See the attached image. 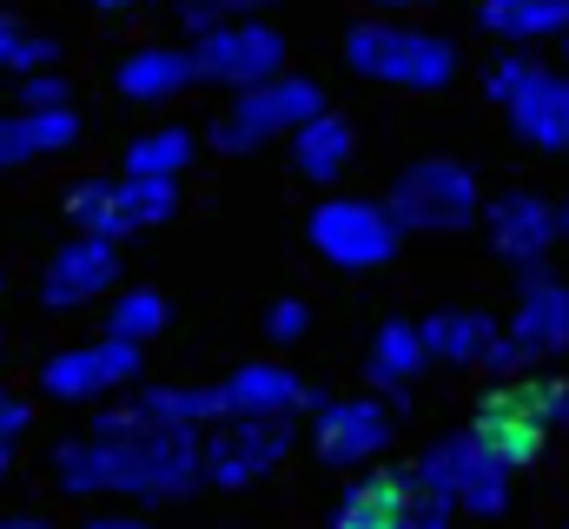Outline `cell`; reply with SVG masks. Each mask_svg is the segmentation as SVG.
<instances>
[{
	"label": "cell",
	"mask_w": 569,
	"mask_h": 529,
	"mask_svg": "<svg viewBox=\"0 0 569 529\" xmlns=\"http://www.w3.org/2000/svg\"><path fill=\"white\" fill-rule=\"evenodd\" d=\"M450 523H457V510H450V503L418 497V510H411V523H405V529H450Z\"/></svg>",
	"instance_id": "cell-36"
},
{
	"label": "cell",
	"mask_w": 569,
	"mask_h": 529,
	"mask_svg": "<svg viewBox=\"0 0 569 529\" xmlns=\"http://www.w3.org/2000/svg\"><path fill=\"white\" fill-rule=\"evenodd\" d=\"M0 529H47L40 517H0Z\"/></svg>",
	"instance_id": "cell-39"
},
{
	"label": "cell",
	"mask_w": 569,
	"mask_h": 529,
	"mask_svg": "<svg viewBox=\"0 0 569 529\" xmlns=\"http://www.w3.org/2000/svg\"><path fill=\"white\" fill-rule=\"evenodd\" d=\"M159 331H166V298H159L152 285L113 291V305H107V338H120V345H146V338H159Z\"/></svg>",
	"instance_id": "cell-26"
},
{
	"label": "cell",
	"mask_w": 569,
	"mask_h": 529,
	"mask_svg": "<svg viewBox=\"0 0 569 529\" xmlns=\"http://www.w3.org/2000/svg\"><path fill=\"white\" fill-rule=\"evenodd\" d=\"M120 186V219L133 226V232H146V226H166L172 212H179V179H113Z\"/></svg>",
	"instance_id": "cell-27"
},
{
	"label": "cell",
	"mask_w": 569,
	"mask_h": 529,
	"mask_svg": "<svg viewBox=\"0 0 569 529\" xmlns=\"http://www.w3.org/2000/svg\"><path fill=\"white\" fill-rule=\"evenodd\" d=\"M325 113V87L305 80V73H279L252 93H239L219 120H212V146L219 152H259L266 139H284V132L311 127Z\"/></svg>",
	"instance_id": "cell-5"
},
{
	"label": "cell",
	"mask_w": 569,
	"mask_h": 529,
	"mask_svg": "<svg viewBox=\"0 0 569 529\" xmlns=\"http://www.w3.org/2000/svg\"><path fill=\"white\" fill-rule=\"evenodd\" d=\"M53 60H60V47L47 33H27L13 13H0V73H20L27 80V73H47Z\"/></svg>",
	"instance_id": "cell-28"
},
{
	"label": "cell",
	"mask_w": 569,
	"mask_h": 529,
	"mask_svg": "<svg viewBox=\"0 0 569 529\" xmlns=\"http://www.w3.org/2000/svg\"><path fill=\"white\" fill-rule=\"evenodd\" d=\"M470 437H477V450L483 457H497L510 477L517 470H530L543 450H550V430L523 410V397H517V385H497V391L477 403V417H470Z\"/></svg>",
	"instance_id": "cell-14"
},
{
	"label": "cell",
	"mask_w": 569,
	"mask_h": 529,
	"mask_svg": "<svg viewBox=\"0 0 569 529\" xmlns=\"http://www.w3.org/2000/svg\"><path fill=\"white\" fill-rule=\"evenodd\" d=\"M60 107H73V87H67L53 67L20 80V113H60Z\"/></svg>",
	"instance_id": "cell-32"
},
{
	"label": "cell",
	"mask_w": 569,
	"mask_h": 529,
	"mask_svg": "<svg viewBox=\"0 0 569 529\" xmlns=\"http://www.w3.org/2000/svg\"><path fill=\"white\" fill-rule=\"evenodd\" d=\"M146 423H172V430H206V423H226V403L212 385H146L133 397Z\"/></svg>",
	"instance_id": "cell-23"
},
{
	"label": "cell",
	"mask_w": 569,
	"mask_h": 529,
	"mask_svg": "<svg viewBox=\"0 0 569 529\" xmlns=\"http://www.w3.org/2000/svg\"><path fill=\"white\" fill-rule=\"evenodd\" d=\"M192 73L212 80V87L252 93V87H266V80L284 73V33L266 27V20H226V27L192 40Z\"/></svg>",
	"instance_id": "cell-8"
},
{
	"label": "cell",
	"mask_w": 569,
	"mask_h": 529,
	"mask_svg": "<svg viewBox=\"0 0 569 529\" xmlns=\"http://www.w3.org/2000/svg\"><path fill=\"white\" fill-rule=\"evenodd\" d=\"M563 60H569V33H563Z\"/></svg>",
	"instance_id": "cell-42"
},
{
	"label": "cell",
	"mask_w": 569,
	"mask_h": 529,
	"mask_svg": "<svg viewBox=\"0 0 569 529\" xmlns=\"http://www.w3.org/2000/svg\"><path fill=\"white\" fill-rule=\"evenodd\" d=\"M418 510V483L411 470H371L351 477L331 503V529H405Z\"/></svg>",
	"instance_id": "cell-18"
},
{
	"label": "cell",
	"mask_w": 569,
	"mask_h": 529,
	"mask_svg": "<svg viewBox=\"0 0 569 529\" xmlns=\"http://www.w3.org/2000/svg\"><path fill=\"white\" fill-rule=\"evenodd\" d=\"M259 7H272V0H179V20L199 40V33H212L226 20H259Z\"/></svg>",
	"instance_id": "cell-31"
},
{
	"label": "cell",
	"mask_w": 569,
	"mask_h": 529,
	"mask_svg": "<svg viewBox=\"0 0 569 529\" xmlns=\"http://www.w3.org/2000/svg\"><path fill=\"white\" fill-rule=\"evenodd\" d=\"M33 152H27V132H20V113H0V172H13V166H27Z\"/></svg>",
	"instance_id": "cell-35"
},
{
	"label": "cell",
	"mask_w": 569,
	"mask_h": 529,
	"mask_svg": "<svg viewBox=\"0 0 569 529\" xmlns=\"http://www.w3.org/2000/svg\"><path fill=\"white\" fill-rule=\"evenodd\" d=\"M557 239H569V199L557 206Z\"/></svg>",
	"instance_id": "cell-40"
},
{
	"label": "cell",
	"mask_w": 569,
	"mask_h": 529,
	"mask_svg": "<svg viewBox=\"0 0 569 529\" xmlns=\"http://www.w3.org/2000/svg\"><path fill=\"white\" fill-rule=\"evenodd\" d=\"M351 152H358V127H351L345 113H331V107H325L311 127L291 132V166H298V179H311V186H331V179H345Z\"/></svg>",
	"instance_id": "cell-20"
},
{
	"label": "cell",
	"mask_w": 569,
	"mask_h": 529,
	"mask_svg": "<svg viewBox=\"0 0 569 529\" xmlns=\"http://www.w3.org/2000/svg\"><path fill=\"white\" fill-rule=\"evenodd\" d=\"M67 219H73V239H100V246H120L133 226L120 219V186L113 179H80L67 186Z\"/></svg>",
	"instance_id": "cell-24"
},
{
	"label": "cell",
	"mask_w": 569,
	"mask_h": 529,
	"mask_svg": "<svg viewBox=\"0 0 569 529\" xmlns=\"http://www.w3.org/2000/svg\"><path fill=\"white\" fill-rule=\"evenodd\" d=\"M192 152H199V139L186 127H152L127 146V179H179Z\"/></svg>",
	"instance_id": "cell-25"
},
{
	"label": "cell",
	"mask_w": 569,
	"mask_h": 529,
	"mask_svg": "<svg viewBox=\"0 0 569 529\" xmlns=\"http://www.w3.org/2000/svg\"><path fill=\"white\" fill-rule=\"evenodd\" d=\"M60 497H140L172 503L199 483V430L146 423L140 410H100L87 437L53 450Z\"/></svg>",
	"instance_id": "cell-1"
},
{
	"label": "cell",
	"mask_w": 569,
	"mask_h": 529,
	"mask_svg": "<svg viewBox=\"0 0 569 529\" xmlns=\"http://www.w3.org/2000/svg\"><path fill=\"white\" fill-rule=\"evenodd\" d=\"M20 132H27V152L47 159V152H67L80 139V113L60 107V113H20Z\"/></svg>",
	"instance_id": "cell-29"
},
{
	"label": "cell",
	"mask_w": 569,
	"mask_h": 529,
	"mask_svg": "<svg viewBox=\"0 0 569 529\" xmlns=\"http://www.w3.org/2000/svg\"><path fill=\"white\" fill-rule=\"evenodd\" d=\"M510 113V132L530 139L537 152H563L569 159V73H550V67H530L523 87L503 100Z\"/></svg>",
	"instance_id": "cell-16"
},
{
	"label": "cell",
	"mask_w": 569,
	"mask_h": 529,
	"mask_svg": "<svg viewBox=\"0 0 569 529\" xmlns=\"http://www.w3.org/2000/svg\"><path fill=\"white\" fill-rule=\"evenodd\" d=\"M477 27H483L490 40H510V47L563 40L569 33V0H483V7H477Z\"/></svg>",
	"instance_id": "cell-22"
},
{
	"label": "cell",
	"mask_w": 569,
	"mask_h": 529,
	"mask_svg": "<svg viewBox=\"0 0 569 529\" xmlns=\"http://www.w3.org/2000/svg\"><path fill=\"white\" fill-rule=\"evenodd\" d=\"M411 483H418V497H437V503H450V510H463L477 523H497L510 510V470L497 457H483L470 430L437 437L411 463Z\"/></svg>",
	"instance_id": "cell-4"
},
{
	"label": "cell",
	"mask_w": 569,
	"mask_h": 529,
	"mask_svg": "<svg viewBox=\"0 0 569 529\" xmlns=\"http://www.w3.org/2000/svg\"><path fill=\"white\" fill-rule=\"evenodd\" d=\"M219 403H226V417H298V410H318L325 391H311L298 371L266 358V365H239L219 385Z\"/></svg>",
	"instance_id": "cell-17"
},
{
	"label": "cell",
	"mask_w": 569,
	"mask_h": 529,
	"mask_svg": "<svg viewBox=\"0 0 569 529\" xmlns=\"http://www.w3.org/2000/svg\"><path fill=\"white\" fill-rule=\"evenodd\" d=\"M120 93L127 100H140V107H159V100H172V93H186L199 73H192V47H140V53H127L120 60Z\"/></svg>",
	"instance_id": "cell-21"
},
{
	"label": "cell",
	"mask_w": 569,
	"mask_h": 529,
	"mask_svg": "<svg viewBox=\"0 0 569 529\" xmlns=\"http://www.w3.org/2000/svg\"><path fill=\"white\" fill-rule=\"evenodd\" d=\"M284 457H291V417H226L199 443V483L246 490V483L272 477Z\"/></svg>",
	"instance_id": "cell-7"
},
{
	"label": "cell",
	"mask_w": 569,
	"mask_h": 529,
	"mask_svg": "<svg viewBox=\"0 0 569 529\" xmlns=\"http://www.w3.org/2000/svg\"><path fill=\"white\" fill-rule=\"evenodd\" d=\"M107 291H120V246H100V239H67L40 271V298L53 311H80Z\"/></svg>",
	"instance_id": "cell-15"
},
{
	"label": "cell",
	"mask_w": 569,
	"mask_h": 529,
	"mask_svg": "<svg viewBox=\"0 0 569 529\" xmlns=\"http://www.w3.org/2000/svg\"><path fill=\"white\" fill-rule=\"evenodd\" d=\"M517 397L543 430H569V378H523Z\"/></svg>",
	"instance_id": "cell-30"
},
{
	"label": "cell",
	"mask_w": 569,
	"mask_h": 529,
	"mask_svg": "<svg viewBox=\"0 0 569 529\" xmlns=\"http://www.w3.org/2000/svg\"><path fill=\"white\" fill-rule=\"evenodd\" d=\"M27 423H33V403L0 391V470L13 463V450H20V437H27Z\"/></svg>",
	"instance_id": "cell-34"
},
{
	"label": "cell",
	"mask_w": 569,
	"mask_h": 529,
	"mask_svg": "<svg viewBox=\"0 0 569 529\" xmlns=\"http://www.w3.org/2000/svg\"><path fill=\"white\" fill-rule=\"evenodd\" d=\"M80 529H152L146 517H87Z\"/></svg>",
	"instance_id": "cell-37"
},
{
	"label": "cell",
	"mask_w": 569,
	"mask_h": 529,
	"mask_svg": "<svg viewBox=\"0 0 569 529\" xmlns=\"http://www.w3.org/2000/svg\"><path fill=\"white\" fill-rule=\"evenodd\" d=\"M557 351H569V285L530 278V285H517V311L503 325L497 378H517L523 365H550Z\"/></svg>",
	"instance_id": "cell-10"
},
{
	"label": "cell",
	"mask_w": 569,
	"mask_h": 529,
	"mask_svg": "<svg viewBox=\"0 0 569 529\" xmlns=\"http://www.w3.org/2000/svg\"><path fill=\"white\" fill-rule=\"evenodd\" d=\"M345 67L358 80L378 87H405V93H443L457 80V47L430 27H405V20H358L345 33Z\"/></svg>",
	"instance_id": "cell-2"
},
{
	"label": "cell",
	"mask_w": 569,
	"mask_h": 529,
	"mask_svg": "<svg viewBox=\"0 0 569 529\" xmlns=\"http://www.w3.org/2000/svg\"><path fill=\"white\" fill-rule=\"evenodd\" d=\"M100 13H127V7H152V0H93Z\"/></svg>",
	"instance_id": "cell-38"
},
{
	"label": "cell",
	"mask_w": 569,
	"mask_h": 529,
	"mask_svg": "<svg viewBox=\"0 0 569 529\" xmlns=\"http://www.w3.org/2000/svg\"><path fill=\"white\" fill-rule=\"evenodd\" d=\"M266 331H272V345H298V338L311 331V305H305V298H279V305L266 311Z\"/></svg>",
	"instance_id": "cell-33"
},
{
	"label": "cell",
	"mask_w": 569,
	"mask_h": 529,
	"mask_svg": "<svg viewBox=\"0 0 569 529\" xmlns=\"http://www.w3.org/2000/svg\"><path fill=\"white\" fill-rule=\"evenodd\" d=\"M563 529H569V523H563Z\"/></svg>",
	"instance_id": "cell-43"
},
{
	"label": "cell",
	"mask_w": 569,
	"mask_h": 529,
	"mask_svg": "<svg viewBox=\"0 0 569 529\" xmlns=\"http://www.w3.org/2000/svg\"><path fill=\"white\" fill-rule=\"evenodd\" d=\"M425 338H418V318H385L378 325V338H371V351H365V378L378 385V391H391V410L405 403V391L425 378Z\"/></svg>",
	"instance_id": "cell-19"
},
{
	"label": "cell",
	"mask_w": 569,
	"mask_h": 529,
	"mask_svg": "<svg viewBox=\"0 0 569 529\" xmlns=\"http://www.w3.org/2000/svg\"><path fill=\"white\" fill-rule=\"evenodd\" d=\"M305 239H311L318 259L338 264V271H378V264L398 259V246H405V232L385 212V199H325L311 212Z\"/></svg>",
	"instance_id": "cell-6"
},
{
	"label": "cell",
	"mask_w": 569,
	"mask_h": 529,
	"mask_svg": "<svg viewBox=\"0 0 569 529\" xmlns=\"http://www.w3.org/2000/svg\"><path fill=\"white\" fill-rule=\"evenodd\" d=\"M318 423H311V450H318V463L325 470H365V463H378L385 450H391V437H398V410L385 403V397H325L318 410H311Z\"/></svg>",
	"instance_id": "cell-9"
},
{
	"label": "cell",
	"mask_w": 569,
	"mask_h": 529,
	"mask_svg": "<svg viewBox=\"0 0 569 529\" xmlns=\"http://www.w3.org/2000/svg\"><path fill=\"white\" fill-rule=\"evenodd\" d=\"M483 232H490L497 259H510L517 271H530V264L550 259V246H557V206H550L543 192L510 186V192L483 199Z\"/></svg>",
	"instance_id": "cell-12"
},
{
	"label": "cell",
	"mask_w": 569,
	"mask_h": 529,
	"mask_svg": "<svg viewBox=\"0 0 569 529\" xmlns=\"http://www.w3.org/2000/svg\"><path fill=\"white\" fill-rule=\"evenodd\" d=\"M140 378V345H120V338H93V345H67L40 365V391L60 397V403H87V397H107L120 385Z\"/></svg>",
	"instance_id": "cell-11"
},
{
	"label": "cell",
	"mask_w": 569,
	"mask_h": 529,
	"mask_svg": "<svg viewBox=\"0 0 569 529\" xmlns=\"http://www.w3.org/2000/svg\"><path fill=\"white\" fill-rule=\"evenodd\" d=\"M418 338H425L430 365H457V371H497L503 358V318L477 311V305H443L418 318Z\"/></svg>",
	"instance_id": "cell-13"
},
{
	"label": "cell",
	"mask_w": 569,
	"mask_h": 529,
	"mask_svg": "<svg viewBox=\"0 0 569 529\" xmlns=\"http://www.w3.org/2000/svg\"><path fill=\"white\" fill-rule=\"evenodd\" d=\"M385 212L398 219V232H470L483 219V186L463 159H418L391 179Z\"/></svg>",
	"instance_id": "cell-3"
},
{
	"label": "cell",
	"mask_w": 569,
	"mask_h": 529,
	"mask_svg": "<svg viewBox=\"0 0 569 529\" xmlns=\"http://www.w3.org/2000/svg\"><path fill=\"white\" fill-rule=\"evenodd\" d=\"M371 7H385V13H398V7H425V0H371Z\"/></svg>",
	"instance_id": "cell-41"
}]
</instances>
